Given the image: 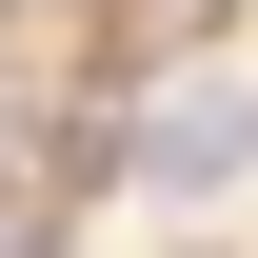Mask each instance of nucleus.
Segmentation results:
<instances>
[{
	"label": "nucleus",
	"instance_id": "1",
	"mask_svg": "<svg viewBox=\"0 0 258 258\" xmlns=\"http://www.w3.org/2000/svg\"><path fill=\"white\" fill-rule=\"evenodd\" d=\"M119 159L159 179V199H219V179L258 159V99H238V80H179V99H139V139H119Z\"/></svg>",
	"mask_w": 258,
	"mask_h": 258
},
{
	"label": "nucleus",
	"instance_id": "2",
	"mask_svg": "<svg viewBox=\"0 0 258 258\" xmlns=\"http://www.w3.org/2000/svg\"><path fill=\"white\" fill-rule=\"evenodd\" d=\"M0 258H60V238H40V199H0Z\"/></svg>",
	"mask_w": 258,
	"mask_h": 258
}]
</instances>
